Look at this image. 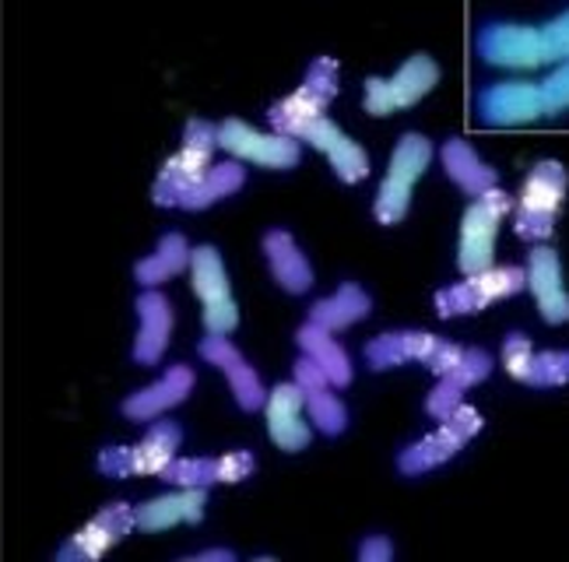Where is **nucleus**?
<instances>
[{
  "instance_id": "nucleus-1",
  "label": "nucleus",
  "mask_w": 569,
  "mask_h": 562,
  "mask_svg": "<svg viewBox=\"0 0 569 562\" xmlns=\"http://www.w3.org/2000/svg\"><path fill=\"white\" fill-rule=\"evenodd\" d=\"M566 187H569V177L559 162L545 159L531 169V177L523 183L520 201H517V235L520 240L541 243L556 232V214L562 208Z\"/></svg>"
},
{
  "instance_id": "nucleus-2",
  "label": "nucleus",
  "mask_w": 569,
  "mask_h": 562,
  "mask_svg": "<svg viewBox=\"0 0 569 562\" xmlns=\"http://www.w3.org/2000/svg\"><path fill=\"white\" fill-rule=\"evenodd\" d=\"M432 162V144L422 134H405L401 144L393 148L387 180L377 193V219L383 225H398L411 208V187Z\"/></svg>"
},
{
  "instance_id": "nucleus-3",
  "label": "nucleus",
  "mask_w": 569,
  "mask_h": 562,
  "mask_svg": "<svg viewBox=\"0 0 569 562\" xmlns=\"http://www.w3.org/2000/svg\"><path fill=\"white\" fill-rule=\"evenodd\" d=\"M513 211V198L502 193L499 187L481 193V201L471 204L465 211V222H461V253H457V264L461 271L481 274V271H492V250H496V232H499V219L502 214Z\"/></svg>"
},
{
  "instance_id": "nucleus-4",
  "label": "nucleus",
  "mask_w": 569,
  "mask_h": 562,
  "mask_svg": "<svg viewBox=\"0 0 569 562\" xmlns=\"http://www.w3.org/2000/svg\"><path fill=\"white\" fill-rule=\"evenodd\" d=\"M436 81H440V63L426 53H415L393 78L366 81V113L387 117L390 110H408L436 89Z\"/></svg>"
},
{
  "instance_id": "nucleus-5",
  "label": "nucleus",
  "mask_w": 569,
  "mask_h": 562,
  "mask_svg": "<svg viewBox=\"0 0 569 562\" xmlns=\"http://www.w3.org/2000/svg\"><path fill=\"white\" fill-rule=\"evenodd\" d=\"M520 289H528V271L492 268V271L471 274L468 281H461V285L436 292V313L440 317H468V313L486 310L496 299L517 295Z\"/></svg>"
},
{
  "instance_id": "nucleus-6",
  "label": "nucleus",
  "mask_w": 569,
  "mask_h": 562,
  "mask_svg": "<svg viewBox=\"0 0 569 562\" xmlns=\"http://www.w3.org/2000/svg\"><path fill=\"white\" fill-rule=\"evenodd\" d=\"M478 429H481V415L475 412V408L457 404L453 412L443 419V425L432 432V436H426V440H419L415 446L401 450L398 468L405 474H426L432 468H440V464H447L453 453L475 436Z\"/></svg>"
},
{
  "instance_id": "nucleus-7",
  "label": "nucleus",
  "mask_w": 569,
  "mask_h": 562,
  "mask_svg": "<svg viewBox=\"0 0 569 562\" xmlns=\"http://www.w3.org/2000/svg\"><path fill=\"white\" fill-rule=\"evenodd\" d=\"M478 57L492 63V68H520L531 71L541 68L545 60V42H541V29L531 26H502V21H492L478 32L475 39Z\"/></svg>"
},
{
  "instance_id": "nucleus-8",
  "label": "nucleus",
  "mask_w": 569,
  "mask_h": 562,
  "mask_svg": "<svg viewBox=\"0 0 569 562\" xmlns=\"http://www.w3.org/2000/svg\"><path fill=\"white\" fill-rule=\"evenodd\" d=\"M478 117L489 127H520V123H531L538 117H552V113H549V102H545L541 84L502 81L478 96Z\"/></svg>"
},
{
  "instance_id": "nucleus-9",
  "label": "nucleus",
  "mask_w": 569,
  "mask_h": 562,
  "mask_svg": "<svg viewBox=\"0 0 569 562\" xmlns=\"http://www.w3.org/2000/svg\"><path fill=\"white\" fill-rule=\"evenodd\" d=\"M218 148L232 151V155L268 165V169H289L299 162V141L284 134H260L243 120H226L218 127Z\"/></svg>"
},
{
  "instance_id": "nucleus-10",
  "label": "nucleus",
  "mask_w": 569,
  "mask_h": 562,
  "mask_svg": "<svg viewBox=\"0 0 569 562\" xmlns=\"http://www.w3.org/2000/svg\"><path fill=\"white\" fill-rule=\"evenodd\" d=\"M502 359L513 380L528 387H562L569 383V352H531L523 334H510L502 341Z\"/></svg>"
},
{
  "instance_id": "nucleus-11",
  "label": "nucleus",
  "mask_w": 569,
  "mask_h": 562,
  "mask_svg": "<svg viewBox=\"0 0 569 562\" xmlns=\"http://www.w3.org/2000/svg\"><path fill=\"white\" fill-rule=\"evenodd\" d=\"M134 510L127 503H113L106 506L89 528H81L68 545L57 552L60 562H74V559H99L106 549H113L117 542H123L127 531L134 528Z\"/></svg>"
},
{
  "instance_id": "nucleus-12",
  "label": "nucleus",
  "mask_w": 569,
  "mask_h": 562,
  "mask_svg": "<svg viewBox=\"0 0 569 562\" xmlns=\"http://www.w3.org/2000/svg\"><path fill=\"white\" fill-rule=\"evenodd\" d=\"M253 471V453L239 450V453H226V458H187V461H177L172 458L166 468H162V479L172 482V485H214V482H239L247 479Z\"/></svg>"
},
{
  "instance_id": "nucleus-13",
  "label": "nucleus",
  "mask_w": 569,
  "mask_h": 562,
  "mask_svg": "<svg viewBox=\"0 0 569 562\" xmlns=\"http://www.w3.org/2000/svg\"><path fill=\"white\" fill-rule=\"evenodd\" d=\"M201 355L208 362H214L232 383V394L239 401L243 412H257L264 404V391H260V377L253 373V365H247V359L232 349V341H226L222 334H211L201 341Z\"/></svg>"
},
{
  "instance_id": "nucleus-14",
  "label": "nucleus",
  "mask_w": 569,
  "mask_h": 562,
  "mask_svg": "<svg viewBox=\"0 0 569 562\" xmlns=\"http://www.w3.org/2000/svg\"><path fill=\"white\" fill-rule=\"evenodd\" d=\"M208 492L201 485H190L183 492H169L134 510V521L141 531H166L172 524H197L204 516Z\"/></svg>"
},
{
  "instance_id": "nucleus-15",
  "label": "nucleus",
  "mask_w": 569,
  "mask_h": 562,
  "mask_svg": "<svg viewBox=\"0 0 569 562\" xmlns=\"http://www.w3.org/2000/svg\"><path fill=\"white\" fill-rule=\"evenodd\" d=\"M306 404V391L299 383H278L274 394L268 398V425H271V440L281 450H302L310 443V425L299 419Z\"/></svg>"
},
{
  "instance_id": "nucleus-16",
  "label": "nucleus",
  "mask_w": 569,
  "mask_h": 562,
  "mask_svg": "<svg viewBox=\"0 0 569 562\" xmlns=\"http://www.w3.org/2000/svg\"><path fill=\"white\" fill-rule=\"evenodd\" d=\"M528 289L538 299V310L549 323H566L569 320V295L562 289V271H559V257L552 250H531L528 261Z\"/></svg>"
},
{
  "instance_id": "nucleus-17",
  "label": "nucleus",
  "mask_w": 569,
  "mask_h": 562,
  "mask_svg": "<svg viewBox=\"0 0 569 562\" xmlns=\"http://www.w3.org/2000/svg\"><path fill=\"white\" fill-rule=\"evenodd\" d=\"M492 373V359H489V352H481V349H465V359H461V365H457L453 373H447V377H440V387L429 394V401H426V412L432 415V419H447L457 404H461V394L468 391V387H475V383H481Z\"/></svg>"
},
{
  "instance_id": "nucleus-18",
  "label": "nucleus",
  "mask_w": 569,
  "mask_h": 562,
  "mask_svg": "<svg viewBox=\"0 0 569 562\" xmlns=\"http://www.w3.org/2000/svg\"><path fill=\"white\" fill-rule=\"evenodd\" d=\"M190 391H193V370L190 365H172L159 383H151L148 391H138L123 401V415L134 422H148L159 412H166V408L180 404Z\"/></svg>"
},
{
  "instance_id": "nucleus-19",
  "label": "nucleus",
  "mask_w": 569,
  "mask_h": 562,
  "mask_svg": "<svg viewBox=\"0 0 569 562\" xmlns=\"http://www.w3.org/2000/svg\"><path fill=\"white\" fill-rule=\"evenodd\" d=\"M141 313V334L134 341V359L141 365H156L169 344V328H172V307L162 292H144L138 299Z\"/></svg>"
},
{
  "instance_id": "nucleus-20",
  "label": "nucleus",
  "mask_w": 569,
  "mask_h": 562,
  "mask_svg": "<svg viewBox=\"0 0 569 562\" xmlns=\"http://www.w3.org/2000/svg\"><path fill=\"white\" fill-rule=\"evenodd\" d=\"M208 159L211 155H204V151H193V148H183L177 159H169L166 169L159 172L156 190H151L156 204H162V208H180V201L187 198V193L208 177V169H204Z\"/></svg>"
},
{
  "instance_id": "nucleus-21",
  "label": "nucleus",
  "mask_w": 569,
  "mask_h": 562,
  "mask_svg": "<svg viewBox=\"0 0 569 562\" xmlns=\"http://www.w3.org/2000/svg\"><path fill=\"white\" fill-rule=\"evenodd\" d=\"M440 159H443L447 177H450L457 187H461V190L475 193V198H481V193H489V190L499 187V172H496L492 165L481 162V159L475 155V148H471L468 141H461V138L447 141L443 151H440Z\"/></svg>"
},
{
  "instance_id": "nucleus-22",
  "label": "nucleus",
  "mask_w": 569,
  "mask_h": 562,
  "mask_svg": "<svg viewBox=\"0 0 569 562\" xmlns=\"http://www.w3.org/2000/svg\"><path fill=\"white\" fill-rule=\"evenodd\" d=\"M264 253H268L271 271H274L278 285H281L284 292L299 295V292H306V289L313 285V271H310V264H306V257L299 253L296 240H292V235L284 232V229H271V232L264 235Z\"/></svg>"
},
{
  "instance_id": "nucleus-23",
  "label": "nucleus",
  "mask_w": 569,
  "mask_h": 562,
  "mask_svg": "<svg viewBox=\"0 0 569 562\" xmlns=\"http://www.w3.org/2000/svg\"><path fill=\"white\" fill-rule=\"evenodd\" d=\"M296 341H299V349L327 373V380H331L335 387L352 383V362H348L345 349L331 338V331L317 328V323L310 320V323H302V328L296 331Z\"/></svg>"
},
{
  "instance_id": "nucleus-24",
  "label": "nucleus",
  "mask_w": 569,
  "mask_h": 562,
  "mask_svg": "<svg viewBox=\"0 0 569 562\" xmlns=\"http://www.w3.org/2000/svg\"><path fill=\"white\" fill-rule=\"evenodd\" d=\"M369 310H373V302H369V295L359 285H341L331 299L313 302L310 320L323 331H341V328H352V323H359Z\"/></svg>"
},
{
  "instance_id": "nucleus-25",
  "label": "nucleus",
  "mask_w": 569,
  "mask_h": 562,
  "mask_svg": "<svg viewBox=\"0 0 569 562\" xmlns=\"http://www.w3.org/2000/svg\"><path fill=\"white\" fill-rule=\"evenodd\" d=\"M436 334H422V331H401V334H380L377 341L366 344V359L373 370H390V365H401L408 359L422 362L432 349Z\"/></svg>"
},
{
  "instance_id": "nucleus-26",
  "label": "nucleus",
  "mask_w": 569,
  "mask_h": 562,
  "mask_svg": "<svg viewBox=\"0 0 569 562\" xmlns=\"http://www.w3.org/2000/svg\"><path fill=\"white\" fill-rule=\"evenodd\" d=\"M190 250H187V240L180 232H166L162 235V243L159 250L148 257V261H138L134 268V278L141 281V285H159V281L172 278V274H180L187 264H190Z\"/></svg>"
},
{
  "instance_id": "nucleus-27",
  "label": "nucleus",
  "mask_w": 569,
  "mask_h": 562,
  "mask_svg": "<svg viewBox=\"0 0 569 562\" xmlns=\"http://www.w3.org/2000/svg\"><path fill=\"white\" fill-rule=\"evenodd\" d=\"M180 440L183 432L177 422H159L141 440V446H134V474H162V468L177 458Z\"/></svg>"
},
{
  "instance_id": "nucleus-28",
  "label": "nucleus",
  "mask_w": 569,
  "mask_h": 562,
  "mask_svg": "<svg viewBox=\"0 0 569 562\" xmlns=\"http://www.w3.org/2000/svg\"><path fill=\"white\" fill-rule=\"evenodd\" d=\"M247 183V169L243 165H236V162H226V165H214L208 169V177L197 183L187 198L180 201V208L187 211H201V208H211L214 201H222L229 198L232 190H239Z\"/></svg>"
},
{
  "instance_id": "nucleus-29",
  "label": "nucleus",
  "mask_w": 569,
  "mask_h": 562,
  "mask_svg": "<svg viewBox=\"0 0 569 562\" xmlns=\"http://www.w3.org/2000/svg\"><path fill=\"white\" fill-rule=\"evenodd\" d=\"M190 271H193V292L204 299V307H218V302H229V281L222 257L214 247H201L190 257Z\"/></svg>"
},
{
  "instance_id": "nucleus-30",
  "label": "nucleus",
  "mask_w": 569,
  "mask_h": 562,
  "mask_svg": "<svg viewBox=\"0 0 569 562\" xmlns=\"http://www.w3.org/2000/svg\"><path fill=\"white\" fill-rule=\"evenodd\" d=\"M299 96L306 102H313L317 110L323 113L327 106H331V99L338 96V63L331 57H317L310 63V71H306V81H302Z\"/></svg>"
},
{
  "instance_id": "nucleus-31",
  "label": "nucleus",
  "mask_w": 569,
  "mask_h": 562,
  "mask_svg": "<svg viewBox=\"0 0 569 562\" xmlns=\"http://www.w3.org/2000/svg\"><path fill=\"white\" fill-rule=\"evenodd\" d=\"M306 404H310V415L323 436H341L348 425V412H345V404L327 391V383L310 387V391H306Z\"/></svg>"
},
{
  "instance_id": "nucleus-32",
  "label": "nucleus",
  "mask_w": 569,
  "mask_h": 562,
  "mask_svg": "<svg viewBox=\"0 0 569 562\" xmlns=\"http://www.w3.org/2000/svg\"><path fill=\"white\" fill-rule=\"evenodd\" d=\"M278 134H284V138H296V141H310L313 148L327 151V155H331V151H335L338 144H345V141H348V138L338 131V123H331L327 117L281 123V127H278Z\"/></svg>"
},
{
  "instance_id": "nucleus-33",
  "label": "nucleus",
  "mask_w": 569,
  "mask_h": 562,
  "mask_svg": "<svg viewBox=\"0 0 569 562\" xmlns=\"http://www.w3.org/2000/svg\"><path fill=\"white\" fill-rule=\"evenodd\" d=\"M327 159H331V165H335V172H338V180H345V183H359V180L369 177V155H366V151H362L356 141L338 144Z\"/></svg>"
},
{
  "instance_id": "nucleus-34",
  "label": "nucleus",
  "mask_w": 569,
  "mask_h": 562,
  "mask_svg": "<svg viewBox=\"0 0 569 562\" xmlns=\"http://www.w3.org/2000/svg\"><path fill=\"white\" fill-rule=\"evenodd\" d=\"M541 42H545V60H549V63L552 60H569V11L541 29Z\"/></svg>"
},
{
  "instance_id": "nucleus-35",
  "label": "nucleus",
  "mask_w": 569,
  "mask_h": 562,
  "mask_svg": "<svg viewBox=\"0 0 569 562\" xmlns=\"http://www.w3.org/2000/svg\"><path fill=\"white\" fill-rule=\"evenodd\" d=\"M461 359H465V349H457L453 341L436 338V341H432V349H429V355L422 359V365H429V370H432L436 377H447V373L457 370V365H461Z\"/></svg>"
},
{
  "instance_id": "nucleus-36",
  "label": "nucleus",
  "mask_w": 569,
  "mask_h": 562,
  "mask_svg": "<svg viewBox=\"0 0 569 562\" xmlns=\"http://www.w3.org/2000/svg\"><path fill=\"white\" fill-rule=\"evenodd\" d=\"M99 468L106 474H113V479H127V474H134V450L130 446H109L99 453Z\"/></svg>"
},
{
  "instance_id": "nucleus-37",
  "label": "nucleus",
  "mask_w": 569,
  "mask_h": 562,
  "mask_svg": "<svg viewBox=\"0 0 569 562\" xmlns=\"http://www.w3.org/2000/svg\"><path fill=\"white\" fill-rule=\"evenodd\" d=\"M545 92V102H549V113H559L569 106V63H562V68L541 84Z\"/></svg>"
},
{
  "instance_id": "nucleus-38",
  "label": "nucleus",
  "mask_w": 569,
  "mask_h": 562,
  "mask_svg": "<svg viewBox=\"0 0 569 562\" xmlns=\"http://www.w3.org/2000/svg\"><path fill=\"white\" fill-rule=\"evenodd\" d=\"M239 313H236V302H218V307H204V328L208 334H229L236 331Z\"/></svg>"
},
{
  "instance_id": "nucleus-39",
  "label": "nucleus",
  "mask_w": 569,
  "mask_h": 562,
  "mask_svg": "<svg viewBox=\"0 0 569 562\" xmlns=\"http://www.w3.org/2000/svg\"><path fill=\"white\" fill-rule=\"evenodd\" d=\"M183 141H187V148L204 151V155H211V151L218 148V127H211L208 120H190V123H187Z\"/></svg>"
},
{
  "instance_id": "nucleus-40",
  "label": "nucleus",
  "mask_w": 569,
  "mask_h": 562,
  "mask_svg": "<svg viewBox=\"0 0 569 562\" xmlns=\"http://www.w3.org/2000/svg\"><path fill=\"white\" fill-rule=\"evenodd\" d=\"M359 559H362V562H390V559H393L390 538H383V534H369L366 542L359 545Z\"/></svg>"
},
{
  "instance_id": "nucleus-41",
  "label": "nucleus",
  "mask_w": 569,
  "mask_h": 562,
  "mask_svg": "<svg viewBox=\"0 0 569 562\" xmlns=\"http://www.w3.org/2000/svg\"><path fill=\"white\" fill-rule=\"evenodd\" d=\"M236 555L229 549H211V552H201V555H193V562H232Z\"/></svg>"
}]
</instances>
